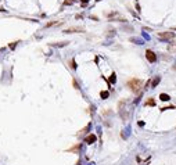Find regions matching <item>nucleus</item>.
<instances>
[{
  "label": "nucleus",
  "instance_id": "nucleus-1",
  "mask_svg": "<svg viewBox=\"0 0 176 165\" xmlns=\"http://www.w3.org/2000/svg\"><path fill=\"white\" fill-rule=\"evenodd\" d=\"M142 86H143V81H142V79H136V78H133V79L128 81V87L133 92V93L140 92Z\"/></svg>",
  "mask_w": 176,
  "mask_h": 165
},
{
  "label": "nucleus",
  "instance_id": "nucleus-2",
  "mask_svg": "<svg viewBox=\"0 0 176 165\" xmlns=\"http://www.w3.org/2000/svg\"><path fill=\"white\" fill-rule=\"evenodd\" d=\"M158 39L161 40H171V39H175V32H158Z\"/></svg>",
  "mask_w": 176,
  "mask_h": 165
},
{
  "label": "nucleus",
  "instance_id": "nucleus-3",
  "mask_svg": "<svg viewBox=\"0 0 176 165\" xmlns=\"http://www.w3.org/2000/svg\"><path fill=\"white\" fill-rule=\"evenodd\" d=\"M146 58H147L150 63H155V61H157V54H155L152 50H146Z\"/></svg>",
  "mask_w": 176,
  "mask_h": 165
},
{
  "label": "nucleus",
  "instance_id": "nucleus-4",
  "mask_svg": "<svg viewBox=\"0 0 176 165\" xmlns=\"http://www.w3.org/2000/svg\"><path fill=\"white\" fill-rule=\"evenodd\" d=\"M83 32V28H79V26H72V28H68L65 29L64 33H80Z\"/></svg>",
  "mask_w": 176,
  "mask_h": 165
},
{
  "label": "nucleus",
  "instance_id": "nucleus-5",
  "mask_svg": "<svg viewBox=\"0 0 176 165\" xmlns=\"http://www.w3.org/2000/svg\"><path fill=\"white\" fill-rule=\"evenodd\" d=\"M96 140H97V136L93 135V133H90V135H88L85 137V143H88V144H93V143H96Z\"/></svg>",
  "mask_w": 176,
  "mask_h": 165
},
{
  "label": "nucleus",
  "instance_id": "nucleus-6",
  "mask_svg": "<svg viewBox=\"0 0 176 165\" xmlns=\"http://www.w3.org/2000/svg\"><path fill=\"white\" fill-rule=\"evenodd\" d=\"M80 149H82V144L78 143L76 146H73V147H71V149H68V151H69V153H78Z\"/></svg>",
  "mask_w": 176,
  "mask_h": 165
},
{
  "label": "nucleus",
  "instance_id": "nucleus-7",
  "mask_svg": "<svg viewBox=\"0 0 176 165\" xmlns=\"http://www.w3.org/2000/svg\"><path fill=\"white\" fill-rule=\"evenodd\" d=\"M107 82H108V85H112V83L117 82V75H115V72H112L111 76L108 78V81H107Z\"/></svg>",
  "mask_w": 176,
  "mask_h": 165
},
{
  "label": "nucleus",
  "instance_id": "nucleus-8",
  "mask_svg": "<svg viewBox=\"0 0 176 165\" xmlns=\"http://www.w3.org/2000/svg\"><path fill=\"white\" fill-rule=\"evenodd\" d=\"M160 82H161V78H160V76H155V78L152 79V83H151V89H152V87H155V86H157V85H158Z\"/></svg>",
  "mask_w": 176,
  "mask_h": 165
},
{
  "label": "nucleus",
  "instance_id": "nucleus-9",
  "mask_svg": "<svg viewBox=\"0 0 176 165\" xmlns=\"http://www.w3.org/2000/svg\"><path fill=\"white\" fill-rule=\"evenodd\" d=\"M160 99L162 100V101H169V100H171V97H169L166 93H161V94H160Z\"/></svg>",
  "mask_w": 176,
  "mask_h": 165
},
{
  "label": "nucleus",
  "instance_id": "nucleus-10",
  "mask_svg": "<svg viewBox=\"0 0 176 165\" xmlns=\"http://www.w3.org/2000/svg\"><path fill=\"white\" fill-rule=\"evenodd\" d=\"M18 43H20V42H13V43H10V44H8V49H10V50H14L17 47V44H18Z\"/></svg>",
  "mask_w": 176,
  "mask_h": 165
},
{
  "label": "nucleus",
  "instance_id": "nucleus-11",
  "mask_svg": "<svg viewBox=\"0 0 176 165\" xmlns=\"http://www.w3.org/2000/svg\"><path fill=\"white\" fill-rule=\"evenodd\" d=\"M146 106H155V100L154 99H148L146 101Z\"/></svg>",
  "mask_w": 176,
  "mask_h": 165
},
{
  "label": "nucleus",
  "instance_id": "nucleus-12",
  "mask_svg": "<svg viewBox=\"0 0 176 165\" xmlns=\"http://www.w3.org/2000/svg\"><path fill=\"white\" fill-rule=\"evenodd\" d=\"M108 96H110L108 92H101V93H100V97H101V99H107Z\"/></svg>",
  "mask_w": 176,
  "mask_h": 165
},
{
  "label": "nucleus",
  "instance_id": "nucleus-13",
  "mask_svg": "<svg viewBox=\"0 0 176 165\" xmlns=\"http://www.w3.org/2000/svg\"><path fill=\"white\" fill-rule=\"evenodd\" d=\"M68 44V42H61V43H57V44H53V46H56V47H63V46H67Z\"/></svg>",
  "mask_w": 176,
  "mask_h": 165
},
{
  "label": "nucleus",
  "instance_id": "nucleus-14",
  "mask_svg": "<svg viewBox=\"0 0 176 165\" xmlns=\"http://www.w3.org/2000/svg\"><path fill=\"white\" fill-rule=\"evenodd\" d=\"M89 129H90V124H88V126H86V128H83V129L80 131V135H83V133H88Z\"/></svg>",
  "mask_w": 176,
  "mask_h": 165
},
{
  "label": "nucleus",
  "instance_id": "nucleus-15",
  "mask_svg": "<svg viewBox=\"0 0 176 165\" xmlns=\"http://www.w3.org/2000/svg\"><path fill=\"white\" fill-rule=\"evenodd\" d=\"M76 61H75V60H71V68L72 69H76Z\"/></svg>",
  "mask_w": 176,
  "mask_h": 165
},
{
  "label": "nucleus",
  "instance_id": "nucleus-16",
  "mask_svg": "<svg viewBox=\"0 0 176 165\" xmlns=\"http://www.w3.org/2000/svg\"><path fill=\"white\" fill-rule=\"evenodd\" d=\"M72 85H73V87H75V89H80V87H79V85H78V82H76L75 79L72 81Z\"/></svg>",
  "mask_w": 176,
  "mask_h": 165
},
{
  "label": "nucleus",
  "instance_id": "nucleus-17",
  "mask_svg": "<svg viewBox=\"0 0 176 165\" xmlns=\"http://www.w3.org/2000/svg\"><path fill=\"white\" fill-rule=\"evenodd\" d=\"M56 24H58V21H53V22H49V24L46 25V26H47V28H50V26H53V25H56Z\"/></svg>",
  "mask_w": 176,
  "mask_h": 165
},
{
  "label": "nucleus",
  "instance_id": "nucleus-18",
  "mask_svg": "<svg viewBox=\"0 0 176 165\" xmlns=\"http://www.w3.org/2000/svg\"><path fill=\"white\" fill-rule=\"evenodd\" d=\"M89 0H82V6H85V4H88Z\"/></svg>",
  "mask_w": 176,
  "mask_h": 165
},
{
  "label": "nucleus",
  "instance_id": "nucleus-19",
  "mask_svg": "<svg viewBox=\"0 0 176 165\" xmlns=\"http://www.w3.org/2000/svg\"><path fill=\"white\" fill-rule=\"evenodd\" d=\"M71 1H75V0H71Z\"/></svg>",
  "mask_w": 176,
  "mask_h": 165
}]
</instances>
